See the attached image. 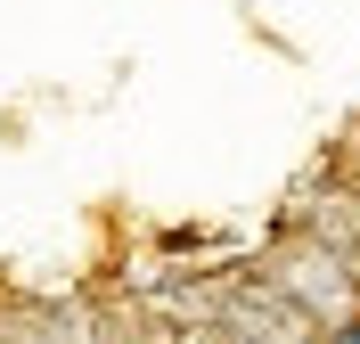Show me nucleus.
<instances>
[{
  "label": "nucleus",
  "instance_id": "1",
  "mask_svg": "<svg viewBox=\"0 0 360 344\" xmlns=\"http://www.w3.org/2000/svg\"><path fill=\"white\" fill-rule=\"evenodd\" d=\"M328 344H360V320H344V328H336V336H328Z\"/></svg>",
  "mask_w": 360,
  "mask_h": 344
}]
</instances>
